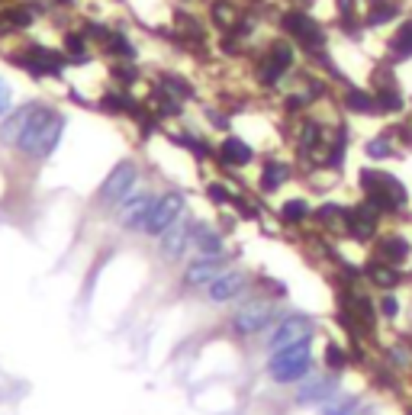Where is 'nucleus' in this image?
Instances as JSON below:
<instances>
[{
    "label": "nucleus",
    "instance_id": "43",
    "mask_svg": "<svg viewBox=\"0 0 412 415\" xmlns=\"http://www.w3.org/2000/svg\"><path fill=\"white\" fill-rule=\"evenodd\" d=\"M300 4H303V7H306V4H313V0H300Z\"/></svg>",
    "mask_w": 412,
    "mask_h": 415
},
{
    "label": "nucleus",
    "instance_id": "23",
    "mask_svg": "<svg viewBox=\"0 0 412 415\" xmlns=\"http://www.w3.org/2000/svg\"><path fill=\"white\" fill-rule=\"evenodd\" d=\"M399 13H403V7H399L397 0H374V4H371V10H367V16H364V23L377 30V26L393 23Z\"/></svg>",
    "mask_w": 412,
    "mask_h": 415
},
{
    "label": "nucleus",
    "instance_id": "36",
    "mask_svg": "<svg viewBox=\"0 0 412 415\" xmlns=\"http://www.w3.org/2000/svg\"><path fill=\"white\" fill-rule=\"evenodd\" d=\"M326 367H328V370L348 367V351H342L338 345H328V347H326Z\"/></svg>",
    "mask_w": 412,
    "mask_h": 415
},
{
    "label": "nucleus",
    "instance_id": "20",
    "mask_svg": "<svg viewBox=\"0 0 412 415\" xmlns=\"http://www.w3.org/2000/svg\"><path fill=\"white\" fill-rule=\"evenodd\" d=\"M290 165L287 161H267L264 167H261V177H258V187L261 193H274V190H281L283 184L290 181Z\"/></svg>",
    "mask_w": 412,
    "mask_h": 415
},
{
    "label": "nucleus",
    "instance_id": "22",
    "mask_svg": "<svg viewBox=\"0 0 412 415\" xmlns=\"http://www.w3.org/2000/svg\"><path fill=\"white\" fill-rule=\"evenodd\" d=\"M345 106H348V113H358V116H374L377 113V97L364 87H348L345 91Z\"/></svg>",
    "mask_w": 412,
    "mask_h": 415
},
{
    "label": "nucleus",
    "instance_id": "1",
    "mask_svg": "<svg viewBox=\"0 0 412 415\" xmlns=\"http://www.w3.org/2000/svg\"><path fill=\"white\" fill-rule=\"evenodd\" d=\"M61 132H65V113L52 110V106H39L36 116H32L30 129L20 139V155H26L30 161H42L49 158L61 142Z\"/></svg>",
    "mask_w": 412,
    "mask_h": 415
},
{
    "label": "nucleus",
    "instance_id": "9",
    "mask_svg": "<svg viewBox=\"0 0 412 415\" xmlns=\"http://www.w3.org/2000/svg\"><path fill=\"white\" fill-rule=\"evenodd\" d=\"M155 200H158V193H152V190H132L120 203V210H116V222H120L122 229H129V232H142Z\"/></svg>",
    "mask_w": 412,
    "mask_h": 415
},
{
    "label": "nucleus",
    "instance_id": "30",
    "mask_svg": "<svg viewBox=\"0 0 412 415\" xmlns=\"http://www.w3.org/2000/svg\"><path fill=\"white\" fill-rule=\"evenodd\" d=\"M100 106H103L107 113H126V110H132L136 103H132L129 94H122V91H116V94H113V91H110L107 97L100 100Z\"/></svg>",
    "mask_w": 412,
    "mask_h": 415
},
{
    "label": "nucleus",
    "instance_id": "29",
    "mask_svg": "<svg viewBox=\"0 0 412 415\" xmlns=\"http://www.w3.org/2000/svg\"><path fill=\"white\" fill-rule=\"evenodd\" d=\"M87 42H91V39H87L84 32H65V52L75 55L77 65L87 58V55H84V52H87Z\"/></svg>",
    "mask_w": 412,
    "mask_h": 415
},
{
    "label": "nucleus",
    "instance_id": "11",
    "mask_svg": "<svg viewBox=\"0 0 412 415\" xmlns=\"http://www.w3.org/2000/svg\"><path fill=\"white\" fill-rule=\"evenodd\" d=\"M293 61H297V52H293L290 42H274V46L267 49L264 61H261L258 81L264 84V87H274V84L293 68Z\"/></svg>",
    "mask_w": 412,
    "mask_h": 415
},
{
    "label": "nucleus",
    "instance_id": "35",
    "mask_svg": "<svg viewBox=\"0 0 412 415\" xmlns=\"http://www.w3.org/2000/svg\"><path fill=\"white\" fill-rule=\"evenodd\" d=\"M316 219H319L322 226H335V222H345V210L338 203H326L316 210Z\"/></svg>",
    "mask_w": 412,
    "mask_h": 415
},
{
    "label": "nucleus",
    "instance_id": "18",
    "mask_svg": "<svg viewBox=\"0 0 412 415\" xmlns=\"http://www.w3.org/2000/svg\"><path fill=\"white\" fill-rule=\"evenodd\" d=\"M193 251H197L200 257L226 255V235H222L219 229H210V226H203V222H200L197 235H193Z\"/></svg>",
    "mask_w": 412,
    "mask_h": 415
},
{
    "label": "nucleus",
    "instance_id": "38",
    "mask_svg": "<svg viewBox=\"0 0 412 415\" xmlns=\"http://www.w3.org/2000/svg\"><path fill=\"white\" fill-rule=\"evenodd\" d=\"M10 106H13V87L0 77V116H7Z\"/></svg>",
    "mask_w": 412,
    "mask_h": 415
},
{
    "label": "nucleus",
    "instance_id": "12",
    "mask_svg": "<svg viewBox=\"0 0 412 415\" xmlns=\"http://www.w3.org/2000/svg\"><path fill=\"white\" fill-rule=\"evenodd\" d=\"M197 226H200V222H191V216H181V219H177L174 226L168 229V232H161V235H158V255H161V257H168V261L181 257L184 251L193 245Z\"/></svg>",
    "mask_w": 412,
    "mask_h": 415
},
{
    "label": "nucleus",
    "instance_id": "10",
    "mask_svg": "<svg viewBox=\"0 0 412 415\" xmlns=\"http://www.w3.org/2000/svg\"><path fill=\"white\" fill-rule=\"evenodd\" d=\"M248 283H252V274L245 271V267H229V271H222L219 277L206 287V300L216 302V306L232 302V300H238V296L248 290Z\"/></svg>",
    "mask_w": 412,
    "mask_h": 415
},
{
    "label": "nucleus",
    "instance_id": "17",
    "mask_svg": "<svg viewBox=\"0 0 412 415\" xmlns=\"http://www.w3.org/2000/svg\"><path fill=\"white\" fill-rule=\"evenodd\" d=\"M374 255H377V261H387V264L399 267L406 257L412 255V245L406 235H383V238H377Z\"/></svg>",
    "mask_w": 412,
    "mask_h": 415
},
{
    "label": "nucleus",
    "instance_id": "28",
    "mask_svg": "<svg viewBox=\"0 0 412 415\" xmlns=\"http://www.w3.org/2000/svg\"><path fill=\"white\" fill-rule=\"evenodd\" d=\"M213 23L219 26V30H232L236 26V20H238V13H236V7L232 4H226V0H216L213 4Z\"/></svg>",
    "mask_w": 412,
    "mask_h": 415
},
{
    "label": "nucleus",
    "instance_id": "16",
    "mask_svg": "<svg viewBox=\"0 0 412 415\" xmlns=\"http://www.w3.org/2000/svg\"><path fill=\"white\" fill-rule=\"evenodd\" d=\"M216 158L222 161V167H245V165H252L255 148L238 136H226L219 142V148H216Z\"/></svg>",
    "mask_w": 412,
    "mask_h": 415
},
{
    "label": "nucleus",
    "instance_id": "44",
    "mask_svg": "<svg viewBox=\"0 0 412 415\" xmlns=\"http://www.w3.org/2000/svg\"><path fill=\"white\" fill-rule=\"evenodd\" d=\"M409 415H412V409H409Z\"/></svg>",
    "mask_w": 412,
    "mask_h": 415
},
{
    "label": "nucleus",
    "instance_id": "2",
    "mask_svg": "<svg viewBox=\"0 0 412 415\" xmlns=\"http://www.w3.org/2000/svg\"><path fill=\"white\" fill-rule=\"evenodd\" d=\"M309 370H313V338L287 345L281 351H271V361H267V377L281 386L306 380Z\"/></svg>",
    "mask_w": 412,
    "mask_h": 415
},
{
    "label": "nucleus",
    "instance_id": "5",
    "mask_svg": "<svg viewBox=\"0 0 412 415\" xmlns=\"http://www.w3.org/2000/svg\"><path fill=\"white\" fill-rule=\"evenodd\" d=\"M184 210H187V196H184L181 190L158 193V200H155V206H152V212H148V219H146V226H142V232H146V235L168 232V229L184 216Z\"/></svg>",
    "mask_w": 412,
    "mask_h": 415
},
{
    "label": "nucleus",
    "instance_id": "40",
    "mask_svg": "<svg viewBox=\"0 0 412 415\" xmlns=\"http://www.w3.org/2000/svg\"><path fill=\"white\" fill-rule=\"evenodd\" d=\"M390 361L399 364V367H409V364H412V355L406 351V347H390Z\"/></svg>",
    "mask_w": 412,
    "mask_h": 415
},
{
    "label": "nucleus",
    "instance_id": "39",
    "mask_svg": "<svg viewBox=\"0 0 412 415\" xmlns=\"http://www.w3.org/2000/svg\"><path fill=\"white\" fill-rule=\"evenodd\" d=\"M380 312H383V319H397V312H399V300L393 293H387L380 300Z\"/></svg>",
    "mask_w": 412,
    "mask_h": 415
},
{
    "label": "nucleus",
    "instance_id": "19",
    "mask_svg": "<svg viewBox=\"0 0 412 415\" xmlns=\"http://www.w3.org/2000/svg\"><path fill=\"white\" fill-rule=\"evenodd\" d=\"M338 390V380L335 377H316L313 383H306L303 390L297 392V402L300 406H309V402H322V400H332Z\"/></svg>",
    "mask_w": 412,
    "mask_h": 415
},
{
    "label": "nucleus",
    "instance_id": "34",
    "mask_svg": "<svg viewBox=\"0 0 412 415\" xmlns=\"http://www.w3.org/2000/svg\"><path fill=\"white\" fill-rule=\"evenodd\" d=\"M364 151H367V158L383 161V158H390V155H393V145H390L387 136H377V139H371V142L364 145Z\"/></svg>",
    "mask_w": 412,
    "mask_h": 415
},
{
    "label": "nucleus",
    "instance_id": "3",
    "mask_svg": "<svg viewBox=\"0 0 412 415\" xmlns=\"http://www.w3.org/2000/svg\"><path fill=\"white\" fill-rule=\"evenodd\" d=\"M361 190H364L367 203H374L380 212H397L409 203V193H406L403 181H397L387 171H377V167L374 171L371 167L361 171Z\"/></svg>",
    "mask_w": 412,
    "mask_h": 415
},
{
    "label": "nucleus",
    "instance_id": "42",
    "mask_svg": "<svg viewBox=\"0 0 412 415\" xmlns=\"http://www.w3.org/2000/svg\"><path fill=\"white\" fill-rule=\"evenodd\" d=\"M55 4H61V7H71V4H75V0H55Z\"/></svg>",
    "mask_w": 412,
    "mask_h": 415
},
{
    "label": "nucleus",
    "instance_id": "24",
    "mask_svg": "<svg viewBox=\"0 0 412 415\" xmlns=\"http://www.w3.org/2000/svg\"><path fill=\"white\" fill-rule=\"evenodd\" d=\"M322 142H326V129H322L316 120H306L297 132V148L303 151V155H313Z\"/></svg>",
    "mask_w": 412,
    "mask_h": 415
},
{
    "label": "nucleus",
    "instance_id": "4",
    "mask_svg": "<svg viewBox=\"0 0 412 415\" xmlns=\"http://www.w3.org/2000/svg\"><path fill=\"white\" fill-rule=\"evenodd\" d=\"M271 325H277V309L274 302L267 300H248L242 302L232 316V332L236 335H245V338H252L258 332H267Z\"/></svg>",
    "mask_w": 412,
    "mask_h": 415
},
{
    "label": "nucleus",
    "instance_id": "8",
    "mask_svg": "<svg viewBox=\"0 0 412 415\" xmlns=\"http://www.w3.org/2000/svg\"><path fill=\"white\" fill-rule=\"evenodd\" d=\"M313 332H316L313 319L293 312V316L277 319V325L271 328V335H267V347H271V351H281V347H287V345H297V341L313 338Z\"/></svg>",
    "mask_w": 412,
    "mask_h": 415
},
{
    "label": "nucleus",
    "instance_id": "25",
    "mask_svg": "<svg viewBox=\"0 0 412 415\" xmlns=\"http://www.w3.org/2000/svg\"><path fill=\"white\" fill-rule=\"evenodd\" d=\"M374 97H377V113H403L406 100L393 84H390V87H377Z\"/></svg>",
    "mask_w": 412,
    "mask_h": 415
},
{
    "label": "nucleus",
    "instance_id": "33",
    "mask_svg": "<svg viewBox=\"0 0 412 415\" xmlns=\"http://www.w3.org/2000/svg\"><path fill=\"white\" fill-rule=\"evenodd\" d=\"M107 49L116 55V58H136V49H132V42L122 32H113V36L107 39Z\"/></svg>",
    "mask_w": 412,
    "mask_h": 415
},
{
    "label": "nucleus",
    "instance_id": "6",
    "mask_svg": "<svg viewBox=\"0 0 412 415\" xmlns=\"http://www.w3.org/2000/svg\"><path fill=\"white\" fill-rule=\"evenodd\" d=\"M281 26H283V32L297 42V46L309 49V52H319V49L326 46V30H322L313 16L306 13V10H300V7L287 10L283 20H281Z\"/></svg>",
    "mask_w": 412,
    "mask_h": 415
},
{
    "label": "nucleus",
    "instance_id": "31",
    "mask_svg": "<svg viewBox=\"0 0 412 415\" xmlns=\"http://www.w3.org/2000/svg\"><path fill=\"white\" fill-rule=\"evenodd\" d=\"M161 87L168 94H174V97H181V100H187V97H193V87L184 77H177V75H165L161 77Z\"/></svg>",
    "mask_w": 412,
    "mask_h": 415
},
{
    "label": "nucleus",
    "instance_id": "14",
    "mask_svg": "<svg viewBox=\"0 0 412 415\" xmlns=\"http://www.w3.org/2000/svg\"><path fill=\"white\" fill-rule=\"evenodd\" d=\"M42 103H23V106H16L13 113H7L4 116V122H0V145L4 148H16L20 145V139H23V132L30 129V122H32V116H36V110Z\"/></svg>",
    "mask_w": 412,
    "mask_h": 415
},
{
    "label": "nucleus",
    "instance_id": "15",
    "mask_svg": "<svg viewBox=\"0 0 412 415\" xmlns=\"http://www.w3.org/2000/svg\"><path fill=\"white\" fill-rule=\"evenodd\" d=\"M222 271H226V255L193 257L191 264H187V271H184V283H187V287H210Z\"/></svg>",
    "mask_w": 412,
    "mask_h": 415
},
{
    "label": "nucleus",
    "instance_id": "21",
    "mask_svg": "<svg viewBox=\"0 0 412 415\" xmlns=\"http://www.w3.org/2000/svg\"><path fill=\"white\" fill-rule=\"evenodd\" d=\"M364 277L374 283V287L380 290H393L399 287V280H403V271H399L397 264H387V261H371L364 271Z\"/></svg>",
    "mask_w": 412,
    "mask_h": 415
},
{
    "label": "nucleus",
    "instance_id": "13",
    "mask_svg": "<svg viewBox=\"0 0 412 415\" xmlns=\"http://www.w3.org/2000/svg\"><path fill=\"white\" fill-rule=\"evenodd\" d=\"M377 222H380V210H377L374 203H367V200L358 206H352V210H345V229H348V235L358 238V242L374 238Z\"/></svg>",
    "mask_w": 412,
    "mask_h": 415
},
{
    "label": "nucleus",
    "instance_id": "27",
    "mask_svg": "<svg viewBox=\"0 0 412 415\" xmlns=\"http://www.w3.org/2000/svg\"><path fill=\"white\" fill-rule=\"evenodd\" d=\"M390 49H393L397 58H409L412 55V20L399 23V30H397V36H393V42H390Z\"/></svg>",
    "mask_w": 412,
    "mask_h": 415
},
{
    "label": "nucleus",
    "instance_id": "41",
    "mask_svg": "<svg viewBox=\"0 0 412 415\" xmlns=\"http://www.w3.org/2000/svg\"><path fill=\"white\" fill-rule=\"evenodd\" d=\"M116 77H120V81H126V84H132L139 77V71L132 68V65H116Z\"/></svg>",
    "mask_w": 412,
    "mask_h": 415
},
{
    "label": "nucleus",
    "instance_id": "7",
    "mask_svg": "<svg viewBox=\"0 0 412 415\" xmlns=\"http://www.w3.org/2000/svg\"><path fill=\"white\" fill-rule=\"evenodd\" d=\"M136 181H139V167L132 165V161H120V165L107 174V181L100 184V193H97L100 203H107V206L122 203V200L136 190Z\"/></svg>",
    "mask_w": 412,
    "mask_h": 415
},
{
    "label": "nucleus",
    "instance_id": "26",
    "mask_svg": "<svg viewBox=\"0 0 412 415\" xmlns=\"http://www.w3.org/2000/svg\"><path fill=\"white\" fill-rule=\"evenodd\" d=\"M281 219L287 222V226H300V222L309 219V203L306 200H287V203L281 206Z\"/></svg>",
    "mask_w": 412,
    "mask_h": 415
},
{
    "label": "nucleus",
    "instance_id": "37",
    "mask_svg": "<svg viewBox=\"0 0 412 415\" xmlns=\"http://www.w3.org/2000/svg\"><path fill=\"white\" fill-rule=\"evenodd\" d=\"M206 196H210L213 203H229L232 200V193H229L226 184H210V187H206Z\"/></svg>",
    "mask_w": 412,
    "mask_h": 415
},
{
    "label": "nucleus",
    "instance_id": "32",
    "mask_svg": "<svg viewBox=\"0 0 412 415\" xmlns=\"http://www.w3.org/2000/svg\"><path fill=\"white\" fill-rule=\"evenodd\" d=\"M354 406H358L354 396H338V400H328L326 406H322V415H352Z\"/></svg>",
    "mask_w": 412,
    "mask_h": 415
}]
</instances>
